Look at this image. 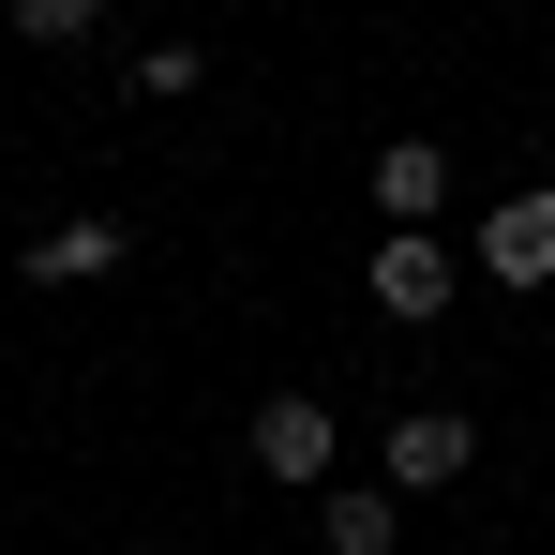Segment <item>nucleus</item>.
<instances>
[{"label": "nucleus", "instance_id": "f257e3e1", "mask_svg": "<svg viewBox=\"0 0 555 555\" xmlns=\"http://www.w3.org/2000/svg\"><path fill=\"white\" fill-rule=\"evenodd\" d=\"M361 285H375V315H405V331H421V315H451V285H465V271H451V241H436V225H390Z\"/></svg>", "mask_w": 555, "mask_h": 555}, {"label": "nucleus", "instance_id": "f03ea898", "mask_svg": "<svg viewBox=\"0 0 555 555\" xmlns=\"http://www.w3.org/2000/svg\"><path fill=\"white\" fill-rule=\"evenodd\" d=\"M465 465H480L465 405H405V421H390V495H451Z\"/></svg>", "mask_w": 555, "mask_h": 555}, {"label": "nucleus", "instance_id": "7ed1b4c3", "mask_svg": "<svg viewBox=\"0 0 555 555\" xmlns=\"http://www.w3.org/2000/svg\"><path fill=\"white\" fill-rule=\"evenodd\" d=\"M480 271L495 285H555V181H526V195L480 210Z\"/></svg>", "mask_w": 555, "mask_h": 555}, {"label": "nucleus", "instance_id": "20e7f679", "mask_svg": "<svg viewBox=\"0 0 555 555\" xmlns=\"http://www.w3.org/2000/svg\"><path fill=\"white\" fill-rule=\"evenodd\" d=\"M256 465H271V480H331V405L271 390V405H256Z\"/></svg>", "mask_w": 555, "mask_h": 555}, {"label": "nucleus", "instance_id": "39448f33", "mask_svg": "<svg viewBox=\"0 0 555 555\" xmlns=\"http://www.w3.org/2000/svg\"><path fill=\"white\" fill-rule=\"evenodd\" d=\"M361 181H375V210H390V225H436V195H451V151H421V135H390V151H375Z\"/></svg>", "mask_w": 555, "mask_h": 555}, {"label": "nucleus", "instance_id": "423d86ee", "mask_svg": "<svg viewBox=\"0 0 555 555\" xmlns=\"http://www.w3.org/2000/svg\"><path fill=\"white\" fill-rule=\"evenodd\" d=\"M120 256H135V241H120L105 210H76V225H46V241H30V285H105Z\"/></svg>", "mask_w": 555, "mask_h": 555}, {"label": "nucleus", "instance_id": "0eeeda50", "mask_svg": "<svg viewBox=\"0 0 555 555\" xmlns=\"http://www.w3.org/2000/svg\"><path fill=\"white\" fill-rule=\"evenodd\" d=\"M315 541H331V555H390V541H405V526H390V480H331Z\"/></svg>", "mask_w": 555, "mask_h": 555}, {"label": "nucleus", "instance_id": "6e6552de", "mask_svg": "<svg viewBox=\"0 0 555 555\" xmlns=\"http://www.w3.org/2000/svg\"><path fill=\"white\" fill-rule=\"evenodd\" d=\"M195 76H210V61H195V46H135V91H151V105H181Z\"/></svg>", "mask_w": 555, "mask_h": 555}, {"label": "nucleus", "instance_id": "1a4fd4ad", "mask_svg": "<svg viewBox=\"0 0 555 555\" xmlns=\"http://www.w3.org/2000/svg\"><path fill=\"white\" fill-rule=\"evenodd\" d=\"M91 15H105V0H15V30H30V46H76Z\"/></svg>", "mask_w": 555, "mask_h": 555}]
</instances>
